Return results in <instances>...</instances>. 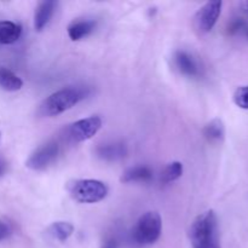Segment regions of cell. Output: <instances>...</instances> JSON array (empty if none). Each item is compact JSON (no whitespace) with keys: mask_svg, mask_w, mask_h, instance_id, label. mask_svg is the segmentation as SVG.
Masks as SVG:
<instances>
[{"mask_svg":"<svg viewBox=\"0 0 248 248\" xmlns=\"http://www.w3.org/2000/svg\"><path fill=\"white\" fill-rule=\"evenodd\" d=\"M89 96V89L86 87H65L53 92L46 97L39 106L38 114L40 116L52 118L77 106L80 101Z\"/></svg>","mask_w":248,"mask_h":248,"instance_id":"6da1fadb","label":"cell"},{"mask_svg":"<svg viewBox=\"0 0 248 248\" xmlns=\"http://www.w3.org/2000/svg\"><path fill=\"white\" fill-rule=\"evenodd\" d=\"M189 235L194 248H220L219 227L215 211L198 216L191 223Z\"/></svg>","mask_w":248,"mask_h":248,"instance_id":"7a4b0ae2","label":"cell"},{"mask_svg":"<svg viewBox=\"0 0 248 248\" xmlns=\"http://www.w3.org/2000/svg\"><path fill=\"white\" fill-rule=\"evenodd\" d=\"M67 191L80 203H96L108 195V186L97 179H73L67 183Z\"/></svg>","mask_w":248,"mask_h":248,"instance_id":"3957f363","label":"cell"},{"mask_svg":"<svg viewBox=\"0 0 248 248\" xmlns=\"http://www.w3.org/2000/svg\"><path fill=\"white\" fill-rule=\"evenodd\" d=\"M162 222L157 212H145L140 217L132 230V237L138 245H152L161 235Z\"/></svg>","mask_w":248,"mask_h":248,"instance_id":"277c9868","label":"cell"},{"mask_svg":"<svg viewBox=\"0 0 248 248\" xmlns=\"http://www.w3.org/2000/svg\"><path fill=\"white\" fill-rule=\"evenodd\" d=\"M102 127V119L99 116H89V118L81 119L65 128V136L67 140L73 143H80L89 140L97 135Z\"/></svg>","mask_w":248,"mask_h":248,"instance_id":"5b68a950","label":"cell"},{"mask_svg":"<svg viewBox=\"0 0 248 248\" xmlns=\"http://www.w3.org/2000/svg\"><path fill=\"white\" fill-rule=\"evenodd\" d=\"M60 154V145L57 142H47L45 144L36 148L28 160L26 161V166L33 171H44L50 167L57 159Z\"/></svg>","mask_w":248,"mask_h":248,"instance_id":"8992f818","label":"cell"},{"mask_svg":"<svg viewBox=\"0 0 248 248\" xmlns=\"http://www.w3.org/2000/svg\"><path fill=\"white\" fill-rule=\"evenodd\" d=\"M222 1H208L196 12L194 26L201 34L212 31L222 14Z\"/></svg>","mask_w":248,"mask_h":248,"instance_id":"52a82bcc","label":"cell"},{"mask_svg":"<svg viewBox=\"0 0 248 248\" xmlns=\"http://www.w3.org/2000/svg\"><path fill=\"white\" fill-rule=\"evenodd\" d=\"M56 6H57V2L52 1V0H44V1L39 2L35 12H34V28H35V31H41L50 23L51 18L55 14Z\"/></svg>","mask_w":248,"mask_h":248,"instance_id":"ba28073f","label":"cell"},{"mask_svg":"<svg viewBox=\"0 0 248 248\" xmlns=\"http://www.w3.org/2000/svg\"><path fill=\"white\" fill-rule=\"evenodd\" d=\"M174 64L182 74L186 77H198L200 68L195 58L186 51H177L174 53Z\"/></svg>","mask_w":248,"mask_h":248,"instance_id":"9c48e42d","label":"cell"},{"mask_svg":"<svg viewBox=\"0 0 248 248\" xmlns=\"http://www.w3.org/2000/svg\"><path fill=\"white\" fill-rule=\"evenodd\" d=\"M96 28V22L92 19H75L68 26V36L70 40L78 41L86 38Z\"/></svg>","mask_w":248,"mask_h":248,"instance_id":"30bf717a","label":"cell"},{"mask_svg":"<svg viewBox=\"0 0 248 248\" xmlns=\"http://www.w3.org/2000/svg\"><path fill=\"white\" fill-rule=\"evenodd\" d=\"M97 156L107 161H115V160L123 159L127 154L126 145L123 143H110V144H103L96 149Z\"/></svg>","mask_w":248,"mask_h":248,"instance_id":"8fae6325","label":"cell"},{"mask_svg":"<svg viewBox=\"0 0 248 248\" xmlns=\"http://www.w3.org/2000/svg\"><path fill=\"white\" fill-rule=\"evenodd\" d=\"M22 27L11 21H0V44L10 45L21 38Z\"/></svg>","mask_w":248,"mask_h":248,"instance_id":"7c38bea8","label":"cell"},{"mask_svg":"<svg viewBox=\"0 0 248 248\" xmlns=\"http://www.w3.org/2000/svg\"><path fill=\"white\" fill-rule=\"evenodd\" d=\"M153 178V171L148 166H135L125 171L121 176L123 183L148 182Z\"/></svg>","mask_w":248,"mask_h":248,"instance_id":"4fadbf2b","label":"cell"},{"mask_svg":"<svg viewBox=\"0 0 248 248\" xmlns=\"http://www.w3.org/2000/svg\"><path fill=\"white\" fill-rule=\"evenodd\" d=\"M23 86V81L14 72L5 67H0V87L5 91H18Z\"/></svg>","mask_w":248,"mask_h":248,"instance_id":"5bb4252c","label":"cell"},{"mask_svg":"<svg viewBox=\"0 0 248 248\" xmlns=\"http://www.w3.org/2000/svg\"><path fill=\"white\" fill-rule=\"evenodd\" d=\"M203 136L211 143L222 142L225 136L224 124L219 119H215V120H212L205 126V128H203Z\"/></svg>","mask_w":248,"mask_h":248,"instance_id":"9a60e30c","label":"cell"},{"mask_svg":"<svg viewBox=\"0 0 248 248\" xmlns=\"http://www.w3.org/2000/svg\"><path fill=\"white\" fill-rule=\"evenodd\" d=\"M47 232L58 241H65L74 232V227L69 222H55L47 228Z\"/></svg>","mask_w":248,"mask_h":248,"instance_id":"2e32d148","label":"cell"},{"mask_svg":"<svg viewBox=\"0 0 248 248\" xmlns=\"http://www.w3.org/2000/svg\"><path fill=\"white\" fill-rule=\"evenodd\" d=\"M183 174V165L179 161H173L165 167L161 179L164 183H171Z\"/></svg>","mask_w":248,"mask_h":248,"instance_id":"e0dca14e","label":"cell"},{"mask_svg":"<svg viewBox=\"0 0 248 248\" xmlns=\"http://www.w3.org/2000/svg\"><path fill=\"white\" fill-rule=\"evenodd\" d=\"M234 102L241 109H248V85L239 87L235 91Z\"/></svg>","mask_w":248,"mask_h":248,"instance_id":"ac0fdd59","label":"cell"},{"mask_svg":"<svg viewBox=\"0 0 248 248\" xmlns=\"http://www.w3.org/2000/svg\"><path fill=\"white\" fill-rule=\"evenodd\" d=\"M10 234H11V229H10L9 224H6L5 222L0 220V241L6 239Z\"/></svg>","mask_w":248,"mask_h":248,"instance_id":"d6986e66","label":"cell"},{"mask_svg":"<svg viewBox=\"0 0 248 248\" xmlns=\"http://www.w3.org/2000/svg\"><path fill=\"white\" fill-rule=\"evenodd\" d=\"M101 248H118V244H116L115 240H108V241H106L103 244V246Z\"/></svg>","mask_w":248,"mask_h":248,"instance_id":"ffe728a7","label":"cell"},{"mask_svg":"<svg viewBox=\"0 0 248 248\" xmlns=\"http://www.w3.org/2000/svg\"><path fill=\"white\" fill-rule=\"evenodd\" d=\"M5 172H6V164H5L4 160L0 159V178L4 176Z\"/></svg>","mask_w":248,"mask_h":248,"instance_id":"44dd1931","label":"cell"},{"mask_svg":"<svg viewBox=\"0 0 248 248\" xmlns=\"http://www.w3.org/2000/svg\"><path fill=\"white\" fill-rule=\"evenodd\" d=\"M242 9H244V11L248 14V1H245L242 2Z\"/></svg>","mask_w":248,"mask_h":248,"instance_id":"7402d4cb","label":"cell"},{"mask_svg":"<svg viewBox=\"0 0 248 248\" xmlns=\"http://www.w3.org/2000/svg\"><path fill=\"white\" fill-rule=\"evenodd\" d=\"M0 138H1V133H0Z\"/></svg>","mask_w":248,"mask_h":248,"instance_id":"603a6c76","label":"cell"}]
</instances>
